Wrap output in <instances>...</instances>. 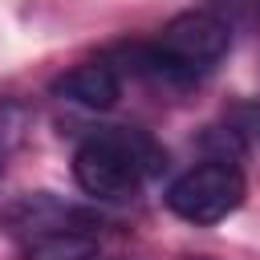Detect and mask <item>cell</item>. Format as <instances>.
Masks as SVG:
<instances>
[{
  "label": "cell",
  "mask_w": 260,
  "mask_h": 260,
  "mask_svg": "<svg viewBox=\"0 0 260 260\" xmlns=\"http://www.w3.org/2000/svg\"><path fill=\"white\" fill-rule=\"evenodd\" d=\"M211 16H219L232 32L236 28H260V0H203Z\"/></svg>",
  "instance_id": "obj_6"
},
{
  "label": "cell",
  "mask_w": 260,
  "mask_h": 260,
  "mask_svg": "<svg viewBox=\"0 0 260 260\" xmlns=\"http://www.w3.org/2000/svg\"><path fill=\"white\" fill-rule=\"evenodd\" d=\"M232 49V28L207 8H187L171 16L150 41H130L110 49L106 57L122 77H142L150 85L187 89L203 81Z\"/></svg>",
  "instance_id": "obj_1"
},
{
  "label": "cell",
  "mask_w": 260,
  "mask_h": 260,
  "mask_svg": "<svg viewBox=\"0 0 260 260\" xmlns=\"http://www.w3.org/2000/svg\"><path fill=\"white\" fill-rule=\"evenodd\" d=\"M162 146L134 126H102L89 130L73 150V179L85 195L102 203L134 199L154 171H162Z\"/></svg>",
  "instance_id": "obj_2"
},
{
  "label": "cell",
  "mask_w": 260,
  "mask_h": 260,
  "mask_svg": "<svg viewBox=\"0 0 260 260\" xmlns=\"http://www.w3.org/2000/svg\"><path fill=\"white\" fill-rule=\"evenodd\" d=\"M122 81L126 77L114 69V61L98 57V61H81L69 73H61L53 81V93L73 102V106H85V110H110L122 98Z\"/></svg>",
  "instance_id": "obj_5"
},
{
  "label": "cell",
  "mask_w": 260,
  "mask_h": 260,
  "mask_svg": "<svg viewBox=\"0 0 260 260\" xmlns=\"http://www.w3.org/2000/svg\"><path fill=\"white\" fill-rule=\"evenodd\" d=\"M236 118H240V122H236L232 130H240V134H252V138L260 142V106H256V102H252V106H240V110H236Z\"/></svg>",
  "instance_id": "obj_7"
},
{
  "label": "cell",
  "mask_w": 260,
  "mask_h": 260,
  "mask_svg": "<svg viewBox=\"0 0 260 260\" xmlns=\"http://www.w3.org/2000/svg\"><path fill=\"white\" fill-rule=\"evenodd\" d=\"M248 195V179L236 167V158H207L195 162L191 171H183L171 187H167V207L171 215H179L183 223L195 228H211L228 215H236L244 207Z\"/></svg>",
  "instance_id": "obj_3"
},
{
  "label": "cell",
  "mask_w": 260,
  "mask_h": 260,
  "mask_svg": "<svg viewBox=\"0 0 260 260\" xmlns=\"http://www.w3.org/2000/svg\"><path fill=\"white\" fill-rule=\"evenodd\" d=\"M102 228H106V219L93 207L69 203L53 191H28L0 207V232L12 236L16 248H28V244H41L53 236H73V232L102 236Z\"/></svg>",
  "instance_id": "obj_4"
}]
</instances>
